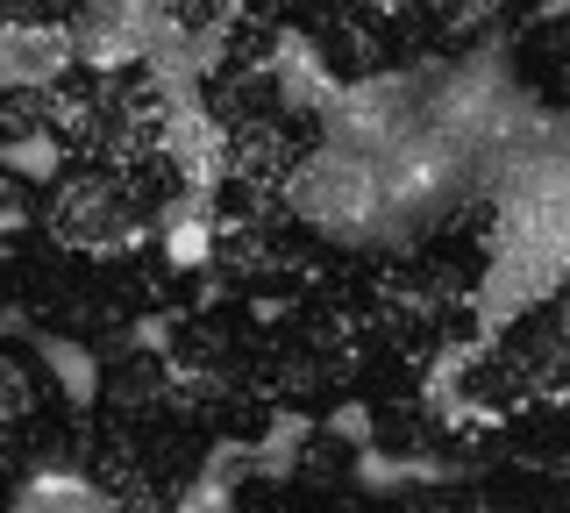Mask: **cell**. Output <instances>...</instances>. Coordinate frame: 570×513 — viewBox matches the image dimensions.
Returning a JSON list of instances; mask_svg holds the SVG:
<instances>
[{
    "label": "cell",
    "instance_id": "6da1fadb",
    "mask_svg": "<svg viewBox=\"0 0 570 513\" xmlns=\"http://www.w3.org/2000/svg\"><path fill=\"white\" fill-rule=\"evenodd\" d=\"M43 364H50V378H58V385H65V393L79 399V406L100 393V364L86 357L79 343H58V335H43Z\"/></svg>",
    "mask_w": 570,
    "mask_h": 513
}]
</instances>
